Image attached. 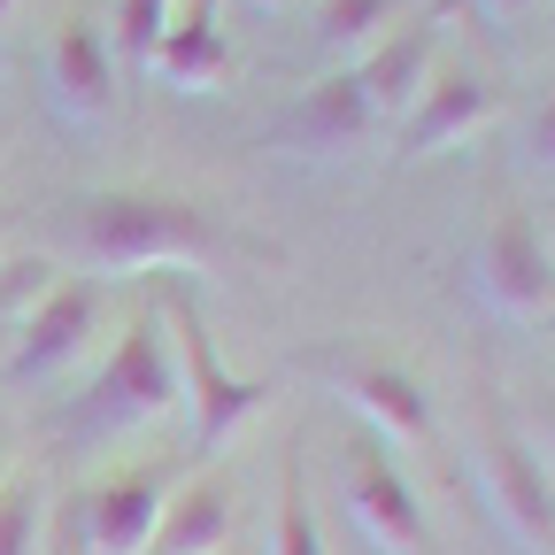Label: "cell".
Listing matches in <instances>:
<instances>
[{"label": "cell", "instance_id": "1", "mask_svg": "<svg viewBox=\"0 0 555 555\" xmlns=\"http://www.w3.org/2000/svg\"><path fill=\"white\" fill-rule=\"evenodd\" d=\"M62 255L78 278H147V270H208L232 262V232H217L193 201L178 193H139V185H101L62 208Z\"/></svg>", "mask_w": 555, "mask_h": 555}, {"label": "cell", "instance_id": "2", "mask_svg": "<svg viewBox=\"0 0 555 555\" xmlns=\"http://www.w3.org/2000/svg\"><path fill=\"white\" fill-rule=\"evenodd\" d=\"M163 416H185V371H178L170 309L147 301L116 332V347L101 356V371L86 378V393L62 401V440L69 448H101V440L163 425Z\"/></svg>", "mask_w": 555, "mask_h": 555}, {"label": "cell", "instance_id": "3", "mask_svg": "<svg viewBox=\"0 0 555 555\" xmlns=\"http://www.w3.org/2000/svg\"><path fill=\"white\" fill-rule=\"evenodd\" d=\"M470 478H478V502L494 517V532L517 555H555V470L525 448L517 416H502L494 401L470 425Z\"/></svg>", "mask_w": 555, "mask_h": 555}, {"label": "cell", "instance_id": "4", "mask_svg": "<svg viewBox=\"0 0 555 555\" xmlns=\"http://www.w3.org/2000/svg\"><path fill=\"white\" fill-rule=\"evenodd\" d=\"M163 309H170L178 371H185V455H193V463H217V455L240 440V425H255V416H262L270 386L247 378V371H224L217 339H208V324H201V309H193L185 294H163Z\"/></svg>", "mask_w": 555, "mask_h": 555}, {"label": "cell", "instance_id": "5", "mask_svg": "<svg viewBox=\"0 0 555 555\" xmlns=\"http://www.w3.org/2000/svg\"><path fill=\"white\" fill-rule=\"evenodd\" d=\"M463 270H470V294H478V309L494 324L555 317V247H547V232L525 217V208H494V217L478 224Z\"/></svg>", "mask_w": 555, "mask_h": 555}, {"label": "cell", "instance_id": "6", "mask_svg": "<svg viewBox=\"0 0 555 555\" xmlns=\"http://www.w3.org/2000/svg\"><path fill=\"white\" fill-rule=\"evenodd\" d=\"M332 494L347 509V525H356L378 555H448L425 502H416V486L401 478V463L363 433V440H339L332 455Z\"/></svg>", "mask_w": 555, "mask_h": 555}, {"label": "cell", "instance_id": "7", "mask_svg": "<svg viewBox=\"0 0 555 555\" xmlns=\"http://www.w3.org/2000/svg\"><path fill=\"white\" fill-rule=\"evenodd\" d=\"M9 339V356H0V386H54L62 371H78L93 356V339H101V286L93 278H54V286L0 332Z\"/></svg>", "mask_w": 555, "mask_h": 555}, {"label": "cell", "instance_id": "8", "mask_svg": "<svg viewBox=\"0 0 555 555\" xmlns=\"http://www.w3.org/2000/svg\"><path fill=\"white\" fill-rule=\"evenodd\" d=\"M324 378H332V393H339V401L371 425V440H378V448H416V455L440 448L433 393H425V378H416L409 363L356 347V356H324Z\"/></svg>", "mask_w": 555, "mask_h": 555}, {"label": "cell", "instance_id": "9", "mask_svg": "<svg viewBox=\"0 0 555 555\" xmlns=\"http://www.w3.org/2000/svg\"><path fill=\"white\" fill-rule=\"evenodd\" d=\"M178 463H131V470H101L78 502H69V517H78V547L86 555H147L155 532H163V509L178 494Z\"/></svg>", "mask_w": 555, "mask_h": 555}, {"label": "cell", "instance_id": "10", "mask_svg": "<svg viewBox=\"0 0 555 555\" xmlns=\"http://www.w3.org/2000/svg\"><path fill=\"white\" fill-rule=\"evenodd\" d=\"M124 101V62L93 16H62L47 39V108L69 131H108Z\"/></svg>", "mask_w": 555, "mask_h": 555}, {"label": "cell", "instance_id": "11", "mask_svg": "<svg viewBox=\"0 0 555 555\" xmlns=\"http://www.w3.org/2000/svg\"><path fill=\"white\" fill-rule=\"evenodd\" d=\"M378 131L356 69H324L317 86L294 93V108L270 124V155H294V163H347Z\"/></svg>", "mask_w": 555, "mask_h": 555}, {"label": "cell", "instance_id": "12", "mask_svg": "<svg viewBox=\"0 0 555 555\" xmlns=\"http://www.w3.org/2000/svg\"><path fill=\"white\" fill-rule=\"evenodd\" d=\"M502 116V86L486 78V69H433V86H425V101H416L401 124H393V139H401V163H433V155H455V147H470V139Z\"/></svg>", "mask_w": 555, "mask_h": 555}, {"label": "cell", "instance_id": "13", "mask_svg": "<svg viewBox=\"0 0 555 555\" xmlns=\"http://www.w3.org/2000/svg\"><path fill=\"white\" fill-rule=\"evenodd\" d=\"M440 47H448V24L440 16H416V24H401L393 39H378L356 62V86H363V101H371L378 124H401L416 101H425L433 69H440Z\"/></svg>", "mask_w": 555, "mask_h": 555}, {"label": "cell", "instance_id": "14", "mask_svg": "<svg viewBox=\"0 0 555 555\" xmlns=\"http://www.w3.org/2000/svg\"><path fill=\"white\" fill-rule=\"evenodd\" d=\"M232 532H240V478L224 463H201L178 478L147 555H232Z\"/></svg>", "mask_w": 555, "mask_h": 555}, {"label": "cell", "instance_id": "15", "mask_svg": "<svg viewBox=\"0 0 555 555\" xmlns=\"http://www.w3.org/2000/svg\"><path fill=\"white\" fill-rule=\"evenodd\" d=\"M232 69H240V54H232L217 9H208V0H193V9L163 31V47H155V62H147V78H155L163 93L201 101V93H224V86H232Z\"/></svg>", "mask_w": 555, "mask_h": 555}, {"label": "cell", "instance_id": "16", "mask_svg": "<svg viewBox=\"0 0 555 555\" xmlns=\"http://www.w3.org/2000/svg\"><path fill=\"white\" fill-rule=\"evenodd\" d=\"M393 31H401V0H317V54H324V69H356Z\"/></svg>", "mask_w": 555, "mask_h": 555}, {"label": "cell", "instance_id": "17", "mask_svg": "<svg viewBox=\"0 0 555 555\" xmlns=\"http://www.w3.org/2000/svg\"><path fill=\"white\" fill-rule=\"evenodd\" d=\"M262 555H332V540H324V517H317V494H309V470H301V455H286V470H278L270 525H262Z\"/></svg>", "mask_w": 555, "mask_h": 555}, {"label": "cell", "instance_id": "18", "mask_svg": "<svg viewBox=\"0 0 555 555\" xmlns=\"http://www.w3.org/2000/svg\"><path fill=\"white\" fill-rule=\"evenodd\" d=\"M47 532H54V486L47 470L16 463L0 478V555H47Z\"/></svg>", "mask_w": 555, "mask_h": 555}, {"label": "cell", "instance_id": "19", "mask_svg": "<svg viewBox=\"0 0 555 555\" xmlns=\"http://www.w3.org/2000/svg\"><path fill=\"white\" fill-rule=\"evenodd\" d=\"M163 31H170V0H116V62H131V69H147L155 62V47H163Z\"/></svg>", "mask_w": 555, "mask_h": 555}, {"label": "cell", "instance_id": "20", "mask_svg": "<svg viewBox=\"0 0 555 555\" xmlns=\"http://www.w3.org/2000/svg\"><path fill=\"white\" fill-rule=\"evenodd\" d=\"M517 170H532V178H555V86L525 108V124H517Z\"/></svg>", "mask_w": 555, "mask_h": 555}, {"label": "cell", "instance_id": "21", "mask_svg": "<svg viewBox=\"0 0 555 555\" xmlns=\"http://www.w3.org/2000/svg\"><path fill=\"white\" fill-rule=\"evenodd\" d=\"M517 433H525V448H532V455L555 470V393H540V401L517 416Z\"/></svg>", "mask_w": 555, "mask_h": 555}, {"label": "cell", "instance_id": "22", "mask_svg": "<svg viewBox=\"0 0 555 555\" xmlns=\"http://www.w3.org/2000/svg\"><path fill=\"white\" fill-rule=\"evenodd\" d=\"M470 9L486 16V31H509L517 16H532V0H470Z\"/></svg>", "mask_w": 555, "mask_h": 555}, {"label": "cell", "instance_id": "23", "mask_svg": "<svg viewBox=\"0 0 555 555\" xmlns=\"http://www.w3.org/2000/svg\"><path fill=\"white\" fill-rule=\"evenodd\" d=\"M16 470V416H9V401H0V478Z\"/></svg>", "mask_w": 555, "mask_h": 555}, {"label": "cell", "instance_id": "24", "mask_svg": "<svg viewBox=\"0 0 555 555\" xmlns=\"http://www.w3.org/2000/svg\"><path fill=\"white\" fill-rule=\"evenodd\" d=\"M24 16V0H0V39H9V24Z\"/></svg>", "mask_w": 555, "mask_h": 555}, {"label": "cell", "instance_id": "25", "mask_svg": "<svg viewBox=\"0 0 555 555\" xmlns=\"http://www.w3.org/2000/svg\"><path fill=\"white\" fill-rule=\"evenodd\" d=\"M247 9H255V16H278V9H286V0H247Z\"/></svg>", "mask_w": 555, "mask_h": 555}, {"label": "cell", "instance_id": "26", "mask_svg": "<svg viewBox=\"0 0 555 555\" xmlns=\"http://www.w3.org/2000/svg\"><path fill=\"white\" fill-rule=\"evenodd\" d=\"M547 247H555V232H547Z\"/></svg>", "mask_w": 555, "mask_h": 555}]
</instances>
